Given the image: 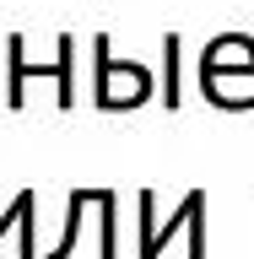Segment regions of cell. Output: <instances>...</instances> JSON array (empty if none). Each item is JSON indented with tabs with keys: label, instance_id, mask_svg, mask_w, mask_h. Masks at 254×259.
I'll list each match as a JSON object with an SVG mask.
<instances>
[{
	"label": "cell",
	"instance_id": "obj_7",
	"mask_svg": "<svg viewBox=\"0 0 254 259\" xmlns=\"http://www.w3.org/2000/svg\"><path fill=\"white\" fill-rule=\"evenodd\" d=\"M92 205H97V227H103V248H97V259H119V254H114V194L108 189H92Z\"/></svg>",
	"mask_w": 254,
	"mask_h": 259
},
{
	"label": "cell",
	"instance_id": "obj_5",
	"mask_svg": "<svg viewBox=\"0 0 254 259\" xmlns=\"http://www.w3.org/2000/svg\"><path fill=\"white\" fill-rule=\"evenodd\" d=\"M178 49H184V38L168 32V38H162V54H168V65H162V108H184V70H178Z\"/></svg>",
	"mask_w": 254,
	"mask_h": 259
},
{
	"label": "cell",
	"instance_id": "obj_1",
	"mask_svg": "<svg viewBox=\"0 0 254 259\" xmlns=\"http://www.w3.org/2000/svg\"><path fill=\"white\" fill-rule=\"evenodd\" d=\"M108 32H97L92 38V92H97V108H135V103H146L152 97V70L135 60H114L108 54Z\"/></svg>",
	"mask_w": 254,
	"mask_h": 259
},
{
	"label": "cell",
	"instance_id": "obj_6",
	"mask_svg": "<svg viewBox=\"0 0 254 259\" xmlns=\"http://www.w3.org/2000/svg\"><path fill=\"white\" fill-rule=\"evenodd\" d=\"M70 54H76V38H70V32H60V38H54V81H60V108H70V103H76V76H70Z\"/></svg>",
	"mask_w": 254,
	"mask_h": 259
},
{
	"label": "cell",
	"instance_id": "obj_2",
	"mask_svg": "<svg viewBox=\"0 0 254 259\" xmlns=\"http://www.w3.org/2000/svg\"><path fill=\"white\" fill-rule=\"evenodd\" d=\"M146 200H152V189H141V200H135L141 205V259H162L168 238L184 232V227H190V259H206V189H190L162 227L146 216Z\"/></svg>",
	"mask_w": 254,
	"mask_h": 259
},
{
	"label": "cell",
	"instance_id": "obj_8",
	"mask_svg": "<svg viewBox=\"0 0 254 259\" xmlns=\"http://www.w3.org/2000/svg\"><path fill=\"white\" fill-rule=\"evenodd\" d=\"M81 210H87V189H76L70 194V216H65V238H60V248L49 259H70V248H76V232H81Z\"/></svg>",
	"mask_w": 254,
	"mask_h": 259
},
{
	"label": "cell",
	"instance_id": "obj_4",
	"mask_svg": "<svg viewBox=\"0 0 254 259\" xmlns=\"http://www.w3.org/2000/svg\"><path fill=\"white\" fill-rule=\"evenodd\" d=\"M32 205H38V200H32V189H22L11 200V210H6V216H0V238H6V232H22V259H38V248H32Z\"/></svg>",
	"mask_w": 254,
	"mask_h": 259
},
{
	"label": "cell",
	"instance_id": "obj_3",
	"mask_svg": "<svg viewBox=\"0 0 254 259\" xmlns=\"http://www.w3.org/2000/svg\"><path fill=\"white\" fill-rule=\"evenodd\" d=\"M222 70H238V76L254 81V38H249V32H222V38L206 44L200 76H222Z\"/></svg>",
	"mask_w": 254,
	"mask_h": 259
}]
</instances>
